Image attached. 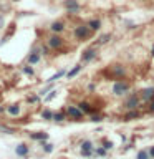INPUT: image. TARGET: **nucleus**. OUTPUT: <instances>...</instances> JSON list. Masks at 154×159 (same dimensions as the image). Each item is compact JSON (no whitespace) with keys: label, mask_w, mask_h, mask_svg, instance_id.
Instances as JSON below:
<instances>
[{"label":"nucleus","mask_w":154,"mask_h":159,"mask_svg":"<svg viewBox=\"0 0 154 159\" xmlns=\"http://www.w3.org/2000/svg\"><path fill=\"white\" fill-rule=\"evenodd\" d=\"M91 35H93V30L89 28L88 25H78V27L75 28V38L76 40L84 42V40H88Z\"/></svg>","instance_id":"f257e3e1"},{"label":"nucleus","mask_w":154,"mask_h":159,"mask_svg":"<svg viewBox=\"0 0 154 159\" xmlns=\"http://www.w3.org/2000/svg\"><path fill=\"white\" fill-rule=\"evenodd\" d=\"M129 89V83L126 81H116L113 86V93L116 94V96H121V94H124Z\"/></svg>","instance_id":"f03ea898"},{"label":"nucleus","mask_w":154,"mask_h":159,"mask_svg":"<svg viewBox=\"0 0 154 159\" xmlns=\"http://www.w3.org/2000/svg\"><path fill=\"white\" fill-rule=\"evenodd\" d=\"M65 8L68 10L70 13H76L79 12V3H78V0H65Z\"/></svg>","instance_id":"7ed1b4c3"},{"label":"nucleus","mask_w":154,"mask_h":159,"mask_svg":"<svg viewBox=\"0 0 154 159\" xmlns=\"http://www.w3.org/2000/svg\"><path fill=\"white\" fill-rule=\"evenodd\" d=\"M61 45H63V38L60 37V35H57V33L48 38V47L50 48H60Z\"/></svg>","instance_id":"20e7f679"},{"label":"nucleus","mask_w":154,"mask_h":159,"mask_svg":"<svg viewBox=\"0 0 154 159\" xmlns=\"http://www.w3.org/2000/svg\"><path fill=\"white\" fill-rule=\"evenodd\" d=\"M66 113H68V116L71 119H81L83 118V111L78 106H68Z\"/></svg>","instance_id":"39448f33"},{"label":"nucleus","mask_w":154,"mask_h":159,"mask_svg":"<svg viewBox=\"0 0 154 159\" xmlns=\"http://www.w3.org/2000/svg\"><path fill=\"white\" fill-rule=\"evenodd\" d=\"M81 154L84 157L93 156V143L91 141H83L81 143Z\"/></svg>","instance_id":"423d86ee"},{"label":"nucleus","mask_w":154,"mask_h":159,"mask_svg":"<svg viewBox=\"0 0 154 159\" xmlns=\"http://www.w3.org/2000/svg\"><path fill=\"white\" fill-rule=\"evenodd\" d=\"M94 57H96V50H94V48H88V50H84L83 55H81V61L88 63V61H91Z\"/></svg>","instance_id":"0eeeda50"},{"label":"nucleus","mask_w":154,"mask_h":159,"mask_svg":"<svg viewBox=\"0 0 154 159\" xmlns=\"http://www.w3.org/2000/svg\"><path fill=\"white\" fill-rule=\"evenodd\" d=\"M50 30H52L53 33H61L63 30H65V23L63 22H53L52 25H50Z\"/></svg>","instance_id":"6e6552de"},{"label":"nucleus","mask_w":154,"mask_h":159,"mask_svg":"<svg viewBox=\"0 0 154 159\" xmlns=\"http://www.w3.org/2000/svg\"><path fill=\"white\" fill-rule=\"evenodd\" d=\"M15 152H17V156L25 157L28 154V146H27V144H18V146L15 148Z\"/></svg>","instance_id":"1a4fd4ad"},{"label":"nucleus","mask_w":154,"mask_h":159,"mask_svg":"<svg viewBox=\"0 0 154 159\" xmlns=\"http://www.w3.org/2000/svg\"><path fill=\"white\" fill-rule=\"evenodd\" d=\"M138 104H139V98L136 96V94H133V96L126 101V108H128V109H134Z\"/></svg>","instance_id":"9d476101"},{"label":"nucleus","mask_w":154,"mask_h":159,"mask_svg":"<svg viewBox=\"0 0 154 159\" xmlns=\"http://www.w3.org/2000/svg\"><path fill=\"white\" fill-rule=\"evenodd\" d=\"M86 25H88V27L93 30V32H96V30L101 28V20H99V18H91V20H89V22L86 23Z\"/></svg>","instance_id":"9b49d317"},{"label":"nucleus","mask_w":154,"mask_h":159,"mask_svg":"<svg viewBox=\"0 0 154 159\" xmlns=\"http://www.w3.org/2000/svg\"><path fill=\"white\" fill-rule=\"evenodd\" d=\"M38 61H40V53L38 52H32L30 57H28V63L30 65H37Z\"/></svg>","instance_id":"f8f14e48"},{"label":"nucleus","mask_w":154,"mask_h":159,"mask_svg":"<svg viewBox=\"0 0 154 159\" xmlns=\"http://www.w3.org/2000/svg\"><path fill=\"white\" fill-rule=\"evenodd\" d=\"M141 96H143L144 99H152V98H154V88L151 86V88L143 89V94H141Z\"/></svg>","instance_id":"ddd939ff"},{"label":"nucleus","mask_w":154,"mask_h":159,"mask_svg":"<svg viewBox=\"0 0 154 159\" xmlns=\"http://www.w3.org/2000/svg\"><path fill=\"white\" fill-rule=\"evenodd\" d=\"M123 75H124V68L123 66H113V73H111L113 78H119V76H123Z\"/></svg>","instance_id":"4468645a"},{"label":"nucleus","mask_w":154,"mask_h":159,"mask_svg":"<svg viewBox=\"0 0 154 159\" xmlns=\"http://www.w3.org/2000/svg\"><path fill=\"white\" fill-rule=\"evenodd\" d=\"M78 108L81 109L83 113H93V111H94V109L91 108V104H89V103H79V104H78Z\"/></svg>","instance_id":"2eb2a0df"},{"label":"nucleus","mask_w":154,"mask_h":159,"mask_svg":"<svg viewBox=\"0 0 154 159\" xmlns=\"http://www.w3.org/2000/svg\"><path fill=\"white\" fill-rule=\"evenodd\" d=\"M8 114H12V116H17V114H20V106L18 104H12V106H8Z\"/></svg>","instance_id":"dca6fc26"},{"label":"nucleus","mask_w":154,"mask_h":159,"mask_svg":"<svg viewBox=\"0 0 154 159\" xmlns=\"http://www.w3.org/2000/svg\"><path fill=\"white\" fill-rule=\"evenodd\" d=\"M136 159H151V156H149V151H147V149H141V151L138 152Z\"/></svg>","instance_id":"f3484780"},{"label":"nucleus","mask_w":154,"mask_h":159,"mask_svg":"<svg viewBox=\"0 0 154 159\" xmlns=\"http://www.w3.org/2000/svg\"><path fill=\"white\" fill-rule=\"evenodd\" d=\"M81 68H83L81 65H76V66H75V68L71 70V71H68V78H75L79 71H81Z\"/></svg>","instance_id":"a211bd4d"},{"label":"nucleus","mask_w":154,"mask_h":159,"mask_svg":"<svg viewBox=\"0 0 154 159\" xmlns=\"http://www.w3.org/2000/svg\"><path fill=\"white\" fill-rule=\"evenodd\" d=\"M63 75H65V70H60V71H58L57 75H53V76H52V78H48V81H50V83H53V81H57V80H58V78H61V76H63Z\"/></svg>","instance_id":"6ab92c4d"},{"label":"nucleus","mask_w":154,"mask_h":159,"mask_svg":"<svg viewBox=\"0 0 154 159\" xmlns=\"http://www.w3.org/2000/svg\"><path fill=\"white\" fill-rule=\"evenodd\" d=\"M32 138L33 139H47L48 134L47 133H32Z\"/></svg>","instance_id":"aec40b11"},{"label":"nucleus","mask_w":154,"mask_h":159,"mask_svg":"<svg viewBox=\"0 0 154 159\" xmlns=\"http://www.w3.org/2000/svg\"><path fill=\"white\" fill-rule=\"evenodd\" d=\"M53 116H55V114L50 111V109H45V111L42 113V118L43 119H53Z\"/></svg>","instance_id":"412c9836"},{"label":"nucleus","mask_w":154,"mask_h":159,"mask_svg":"<svg viewBox=\"0 0 154 159\" xmlns=\"http://www.w3.org/2000/svg\"><path fill=\"white\" fill-rule=\"evenodd\" d=\"M139 114L134 111V113H129V114H126V116H124V121H131V119H134V118H138Z\"/></svg>","instance_id":"4be33fe9"},{"label":"nucleus","mask_w":154,"mask_h":159,"mask_svg":"<svg viewBox=\"0 0 154 159\" xmlns=\"http://www.w3.org/2000/svg\"><path fill=\"white\" fill-rule=\"evenodd\" d=\"M109 38H111V35H109V33H106V35H101V37H99V42H98V43H106Z\"/></svg>","instance_id":"5701e85b"},{"label":"nucleus","mask_w":154,"mask_h":159,"mask_svg":"<svg viewBox=\"0 0 154 159\" xmlns=\"http://www.w3.org/2000/svg\"><path fill=\"white\" fill-rule=\"evenodd\" d=\"M43 151H45V152H52V151H53V144L45 143V144H43Z\"/></svg>","instance_id":"b1692460"},{"label":"nucleus","mask_w":154,"mask_h":159,"mask_svg":"<svg viewBox=\"0 0 154 159\" xmlns=\"http://www.w3.org/2000/svg\"><path fill=\"white\" fill-rule=\"evenodd\" d=\"M53 119H55V121H63V119H65V114H63V113H57V114L53 116Z\"/></svg>","instance_id":"393cba45"},{"label":"nucleus","mask_w":154,"mask_h":159,"mask_svg":"<svg viewBox=\"0 0 154 159\" xmlns=\"http://www.w3.org/2000/svg\"><path fill=\"white\" fill-rule=\"evenodd\" d=\"M55 96H57V91H52V93H50L47 98H45V101H52V99H53Z\"/></svg>","instance_id":"a878e982"},{"label":"nucleus","mask_w":154,"mask_h":159,"mask_svg":"<svg viewBox=\"0 0 154 159\" xmlns=\"http://www.w3.org/2000/svg\"><path fill=\"white\" fill-rule=\"evenodd\" d=\"M96 154H99V156H104V154H106V149H104V148H98V149H96Z\"/></svg>","instance_id":"bb28decb"},{"label":"nucleus","mask_w":154,"mask_h":159,"mask_svg":"<svg viewBox=\"0 0 154 159\" xmlns=\"http://www.w3.org/2000/svg\"><path fill=\"white\" fill-rule=\"evenodd\" d=\"M104 149H111L113 148V143L111 141H104V146H103Z\"/></svg>","instance_id":"cd10ccee"},{"label":"nucleus","mask_w":154,"mask_h":159,"mask_svg":"<svg viewBox=\"0 0 154 159\" xmlns=\"http://www.w3.org/2000/svg\"><path fill=\"white\" fill-rule=\"evenodd\" d=\"M147 151H149V156H151V159H154V146H151Z\"/></svg>","instance_id":"c85d7f7f"},{"label":"nucleus","mask_w":154,"mask_h":159,"mask_svg":"<svg viewBox=\"0 0 154 159\" xmlns=\"http://www.w3.org/2000/svg\"><path fill=\"white\" fill-rule=\"evenodd\" d=\"M23 71L27 73V75H33V70H32V68H28V66H27V68H23Z\"/></svg>","instance_id":"c756f323"},{"label":"nucleus","mask_w":154,"mask_h":159,"mask_svg":"<svg viewBox=\"0 0 154 159\" xmlns=\"http://www.w3.org/2000/svg\"><path fill=\"white\" fill-rule=\"evenodd\" d=\"M28 101H32V103H35V101H38V98H37V96H32V98H28Z\"/></svg>","instance_id":"7c9ffc66"},{"label":"nucleus","mask_w":154,"mask_h":159,"mask_svg":"<svg viewBox=\"0 0 154 159\" xmlns=\"http://www.w3.org/2000/svg\"><path fill=\"white\" fill-rule=\"evenodd\" d=\"M93 121L96 123V121H101V116H93Z\"/></svg>","instance_id":"2f4dec72"},{"label":"nucleus","mask_w":154,"mask_h":159,"mask_svg":"<svg viewBox=\"0 0 154 159\" xmlns=\"http://www.w3.org/2000/svg\"><path fill=\"white\" fill-rule=\"evenodd\" d=\"M149 106H151L149 109H151V111H154V101H151V104H149Z\"/></svg>","instance_id":"473e14b6"},{"label":"nucleus","mask_w":154,"mask_h":159,"mask_svg":"<svg viewBox=\"0 0 154 159\" xmlns=\"http://www.w3.org/2000/svg\"><path fill=\"white\" fill-rule=\"evenodd\" d=\"M2 25H3V17H0V28H2Z\"/></svg>","instance_id":"72a5a7b5"},{"label":"nucleus","mask_w":154,"mask_h":159,"mask_svg":"<svg viewBox=\"0 0 154 159\" xmlns=\"http://www.w3.org/2000/svg\"><path fill=\"white\" fill-rule=\"evenodd\" d=\"M151 53H152V57H154V45H152V50H151Z\"/></svg>","instance_id":"f704fd0d"}]
</instances>
